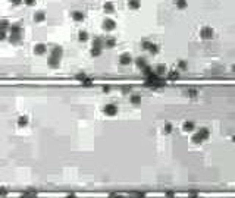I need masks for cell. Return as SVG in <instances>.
I'll list each match as a JSON object with an SVG mask.
<instances>
[{
    "label": "cell",
    "instance_id": "obj_3",
    "mask_svg": "<svg viewBox=\"0 0 235 198\" xmlns=\"http://www.w3.org/2000/svg\"><path fill=\"white\" fill-rule=\"evenodd\" d=\"M103 111L106 113V116H115L116 113H118V106L113 104V103H109V104H106Z\"/></svg>",
    "mask_w": 235,
    "mask_h": 198
},
{
    "label": "cell",
    "instance_id": "obj_29",
    "mask_svg": "<svg viewBox=\"0 0 235 198\" xmlns=\"http://www.w3.org/2000/svg\"><path fill=\"white\" fill-rule=\"evenodd\" d=\"M179 68H181V71H185V69H187V63H185V62H179Z\"/></svg>",
    "mask_w": 235,
    "mask_h": 198
},
{
    "label": "cell",
    "instance_id": "obj_27",
    "mask_svg": "<svg viewBox=\"0 0 235 198\" xmlns=\"http://www.w3.org/2000/svg\"><path fill=\"white\" fill-rule=\"evenodd\" d=\"M82 84H84V85H87V87H88V85H91V78H85V79L82 81Z\"/></svg>",
    "mask_w": 235,
    "mask_h": 198
},
{
    "label": "cell",
    "instance_id": "obj_32",
    "mask_svg": "<svg viewBox=\"0 0 235 198\" xmlns=\"http://www.w3.org/2000/svg\"><path fill=\"white\" fill-rule=\"evenodd\" d=\"M130 6H132V7H138V3H130Z\"/></svg>",
    "mask_w": 235,
    "mask_h": 198
},
{
    "label": "cell",
    "instance_id": "obj_31",
    "mask_svg": "<svg viewBox=\"0 0 235 198\" xmlns=\"http://www.w3.org/2000/svg\"><path fill=\"white\" fill-rule=\"evenodd\" d=\"M150 41H143V48H149L150 47Z\"/></svg>",
    "mask_w": 235,
    "mask_h": 198
},
{
    "label": "cell",
    "instance_id": "obj_26",
    "mask_svg": "<svg viewBox=\"0 0 235 198\" xmlns=\"http://www.w3.org/2000/svg\"><path fill=\"white\" fill-rule=\"evenodd\" d=\"M75 78H77V79H79V81L82 82V81H84V79H85L87 77H85V73H78V75H77V77H75Z\"/></svg>",
    "mask_w": 235,
    "mask_h": 198
},
{
    "label": "cell",
    "instance_id": "obj_16",
    "mask_svg": "<svg viewBox=\"0 0 235 198\" xmlns=\"http://www.w3.org/2000/svg\"><path fill=\"white\" fill-rule=\"evenodd\" d=\"M130 100L132 104H138V103H141V96H138V94H131Z\"/></svg>",
    "mask_w": 235,
    "mask_h": 198
},
{
    "label": "cell",
    "instance_id": "obj_5",
    "mask_svg": "<svg viewBox=\"0 0 235 198\" xmlns=\"http://www.w3.org/2000/svg\"><path fill=\"white\" fill-rule=\"evenodd\" d=\"M200 34H202V37H203V38L209 40V38H212V37H213V29H212V28H209V27H204V28H202V31H200Z\"/></svg>",
    "mask_w": 235,
    "mask_h": 198
},
{
    "label": "cell",
    "instance_id": "obj_21",
    "mask_svg": "<svg viewBox=\"0 0 235 198\" xmlns=\"http://www.w3.org/2000/svg\"><path fill=\"white\" fill-rule=\"evenodd\" d=\"M187 94H188L190 97H196V96H197V90H196V88H188V90H187Z\"/></svg>",
    "mask_w": 235,
    "mask_h": 198
},
{
    "label": "cell",
    "instance_id": "obj_15",
    "mask_svg": "<svg viewBox=\"0 0 235 198\" xmlns=\"http://www.w3.org/2000/svg\"><path fill=\"white\" fill-rule=\"evenodd\" d=\"M59 62H60V59H56V57H49L47 63H49V66H52V68H56V66H59Z\"/></svg>",
    "mask_w": 235,
    "mask_h": 198
},
{
    "label": "cell",
    "instance_id": "obj_9",
    "mask_svg": "<svg viewBox=\"0 0 235 198\" xmlns=\"http://www.w3.org/2000/svg\"><path fill=\"white\" fill-rule=\"evenodd\" d=\"M103 28L107 29V31H112V29L115 28V21H112V19H106V21H105V24H103Z\"/></svg>",
    "mask_w": 235,
    "mask_h": 198
},
{
    "label": "cell",
    "instance_id": "obj_19",
    "mask_svg": "<svg viewBox=\"0 0 235 198\" xmlns=\"http://www.w3.org/2000/svg\"><path fill=\"white\" fill-rule=\"evenodd\" d=\"M72 18L75 21H81V19H84V15H82L81 12H75V13H72Z\"/></svg>",
    "mask_w": 235,
    "mask_h": 198
},
{
    "label": "cell",
    "instance_id": "obj_12",
    "mask_svg": "<svg viewBox=\"0 0 235 198\" xmlns=\"http://www.w3.org/2000/svg\"><path fill=\"white\" fill-rule=\"evenodd\" d=\"M28 116H19L18 117V126L19 128H24V126L28 125Z\"/></svg>",
    "mask_w": 235,
    "mask_h": 198
},
{
    "label": "cell",
    "instance_id": "obj_20",
    "mask_svg": "<svg viewBox=\"0 0 235 198\" xmlns=\"http://www.w3.org/2000/svg\"><path fill=\"white\" fill-rule=\"evenodd\" d=\"M163 132L165 134H171V132H172V125H171V123H166V125L163 126Z\"/></svg>",
    "mask_w": 235,
    "mask_h": 198
},
{
    "label": "cell",
    "instance_id": "obj_4",
    "mask_svg": "<svg viewBox=\"0 0 235 198\" xmlns=\"http://www.w3.org/2000/svg\"><path fill=\"white\" fill-rule=\"evenodd\" d=\"M131 62H132V57L128 53H124L119 57V65H122V66H128V65H131Z\"/></svg>",
    "mask_w": 235,
    "mask_h": 198
},
{
    "label": "cell",
    "instance_id": "obj_33",
    "mask_svg": "<svg viewBox=\"0 0 235 198\" xmlns=\"http://www.w3.org/2000/svg\"><path fill=\"white\" fill-rule=\"evenodd\" d=\"M109 90H110V87H103V91H109Z\"/></svg>",
    "mask_w": 235,
    "mask_h": 198
},
{
    "label": "cell",
    "instance_id": "obj_24",
    "mask_svg": "<svg viewBox=\"0 0 235 198\" xmlns=\"http://www.w3.org/2000/svg\"><path fill=\"white\" fill-rule=\"evenodd\" d=\"M87 38H88V35H87L85 31L79 32V40H81V41H87Z\"/></svg>",
    "mask_w": 235,
    "mask_h": 198
},
{
    "label": "cell",
    "instance_id": "obj_22",
    "mask_svg": "<svg viewBox=\"0 0 235 198\" xmlns=\"http://www.w3.org/2000/svg\"><path fill=\"white\" fill-rule=\"evenodd\" d=\"M131 197H135V198H144V197H146V194H143V192H131Z\"/></svg>",
    "mask_w": 235,
    "mask_h": 198
},
{
    "label": "cell",
    "instance_id": "obj_14",
    "mask_svg": "<svg viewBox=\"0 0 235 198\" xmlns=\"http://www.w3.org/2000/svg\"><path fill=\"white\" fill-rule=\"evenodd\" d=\"M182 128H184V131H185V132H191V131H194L196 125H194L192 122H184Z\"/></svg>",
    "mask_w": 235,
    "mask_h": 198
},
{
    "label": "cell",
    "instance_id": "obj_34",
    "mask_svg": "<svg viewBox=\"0 0 235 198\" xmlns=\"http://www.w3.org/2000/svg\"><path fill=\"white\" fill-rule=\"evenodd\" d=\"M68 198H77V197H75V195L72 194V195H68Z\"/></svg>",
    "mask_w": 235,
    "mask_h": 198
},
{
    "label": "cell",
    "instance_id": "obj_7",
    "mask_svg": "<svg viewBox=\"0 0 235 198\" xmlns=\"http://www.w3.org/2000/svg\"><path fill=\"white\" fill-rule=\"evenodd\" d=\"M46 50H47V47H46V46H44V44H37V46H35V47H34V53L35 54H44L46 53Z\"/></svg>",
    "mask_w": 235,
    "mask_h": 198
},
{
    "label": "cell",
    "instance_id": "obj_8",
    "mask_svg": "<svg viewBox=\"0 0 235 198\" xmlns=\"http://www.w3.org/2000/svg\"><path fill=\"white\" fill-rule=\"evenodd\" d=\"M21 198H37V192H35L34 189H28V191H25V192L21 195Z\"/></svg>",
    "mask_w": 235,
    "mask_h": 198
},
{
    "label": "cell",
    "instance_id": "obj_10",
    "mask_svg": "<svg viewBox=\"0 0 235 198\" xmlns=\"http://www.w3.org/2000/svg\"><path fill=\"white\" fill-rule=\"evenodd\" d=\"M154 73H156L157 77H163V73H166V66H165V65H159L157 68L154 69Z\"/></svg>",
    "mask_w": 235,
    "mask_h": 198
},
{
    "label": "cell",
    "instance_id": "obj_23",
    "mask_svg": "<svg viewBox=\"0 0 235 198\" xmlns=\"http://www.w3.org/2000/svg\"><path fill=\"white\" fill-rule=\"evenodd\" d=\"M105 9H107L106 12L112 13V12H113V5H112V3H106V5H105Z\"/></svg>",
    "mask_w": 235,
    "mask_h": 198
},
{
    "label": "cell",
    "instance_id": "obj_11",
    "mask_svg": "<svg viewBox=\"0 0 235 198\" xmlns=\"http://www.w3.org/2000/svg\"><path fill=\"white\" fill-rule=\"evenodd\" d=\"M115 38H110V37H107V38H105L103 40V46H106V47H109V48H112V47H115Z\"/></svg>",
    "mask_w": 235,
    "mask_h": 198
},
{
    "label": "cell",
    "instance_id": "obj_28",
    "mask_svg": "<svg viewBox=\"0 0 235 198\" xmlns=\"http://www.w3.org/2000/svg\"><path fill=\"white\" fill-rule=\"evenodd\" d=\"M8 195V191L5 188H0V197H6Z\"/></svg>",
    "mask_w": 235,
    "mask_h": 198
},
{
    "label": "cell",
    "instance_id": "obj_30",
    "mask_svg": "<svg viewBox=\"0 0 235 198\" xmlns=\"http://www.w3.org/2000/svg\"><path fill=\"white\" fill-rule=\"evenodd\" d=\"M122 91H124L125 94H128V92H131V87H122Z\"/></svg>",
    "mask_w": 235,
    "mask_h": 198
},
{
    "label": "cell",
    "instance_id": "obj_1",
    "mask_svg": "<svg viewBox=\"0 0 235 198\" xmlns=\"http://www.w3.org/2000/svg\"><path fill=\"white\" fill-rule=\"evenodd\" d=\"M144 85L149 88H160V87H165V85H166V81H165L163 77H157L156 73H153V75H150V77L146 78Z\"/></svg>",
    "mask_w": 235,
    "mask_h": 198
},
{
    "label": "cell",
    "instance_id": "obj_25",
    "mask_svg": "<svg viewBox=\"0 0 235 198\" xmlns=\"http://www.w3.org/2000/svg\"><path fill=\"white\" fill-rule=\"evenodd\" d=\"M101 53V48H91V54L93 56H99Z\"/></svg>",
    "mask_w": 235,
    "mask_h": 198
},
{
    "label": "cell",
    "instance_id": "obj_18",
    "mask_svg": "<svg viewBox=\"0 0 235 198\" xmlns=\"http://www.w3.org/2000/svg\"><path fill=\"white\" fill-rule=\"evenodd\" d=\"M149 50H150V53H151V54H157L159 53V46H157V44H154V43H151V44H150V47H149Z\"/></svg>",
    "mask_w": 235,
    "mask_h": 198
},
{
    "label": "cell",
    "instance_id": "obj_2",
    "mask_svg": "<svg viewBox=\"0 0 235 198\" xmlns=\"http://www.w3.org/2000/svg\"><path fill=\"white\" fill-rule=\"evenodd\" d=\"M209 135H210V132H209L207 128H200V131L192 136V142H194V144H200L203 141H206L207 138H209Z\"/></svg>",
    "mask_w": 235,
    "mask_h": 198
},
{
    "label": "cell",
    "instance_id": "obj_13",
    "mask_svg": "<svg viewBox=\"0 0 235 198\" xmlns=\"http://www.w3.org/2000/svg\"><path fill=\"white\" fill-rule=\"evenodd\" d=\"M135 65H137L140 69H144L146 66H147V60H146L144 57H138L137 60H135Z\"/></svg>",
    "mask_w": 235,
    "mask_h": 198
},
{
    "label": "cell",
    "instance_id": "obj_6",
    "mask_svg": "<svg viewBox=\"0 0 235 198\" xmlns=\"http://www.w3.org/2000/svg\"><path fill=\"white\" fill-rule=\"evenodd\" d=\"M63 54V50L62 47H59V46H56V47L52 48V57H56V59H60Z\"/></svg>",
    "mask_w": 235,
    "mask_h": 198
},
{
    "label": "cell",
    "instance_id": "obj_17",
    "mask_svg": "<svg viewBox=\"0 0 235 198\" xmlns=\"http://www.w3.org/2000/svg\"><path fill=\"white\" fill-rule=\"evenodd\" d=\"M179 78V73L176 72V69H173V71H169L168 72V79H178Z\"/></svg>",
    "mask_w": 235,
    "mask_h": 198
}]
</instances>
